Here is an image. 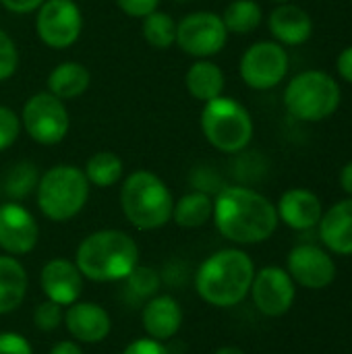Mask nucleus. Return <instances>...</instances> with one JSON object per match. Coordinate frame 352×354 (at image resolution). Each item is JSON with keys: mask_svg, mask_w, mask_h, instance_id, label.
I'll return each instance as SVG.
<instances>
[{"mask_svg": "<svg viewBox=\"0 0 352 354\" xmlns=\"http://www.w3.org/2000/svg\"><path fill=\"white\" fill-rule=\"evenodd\" d=\"M212 220L218 232L237 245L268 241L278 228L276 205L261 193L243 187H222L214 197Z\"/></svg>", "mask_w": 352, "mask_h": 354, "instance_id": "obj_1", "label": "nucleus"}, {"mask_svg": "<svg viewBox=\"0 0 352 354\" xmlns=\"http://www.w3.org/2000/svg\"><path fill=\"white\" fill-rule=\"evenodd\" d=\"M75 266L85 280L100 284L120 282L139 266V247L122 230H98L79 243Z\"/></svg>", "mask_w": 352, "mask_h": 354, "instance_id": "obj_2", "label": "nucleus"}, {"mask_svg": "<svg viewBox=\"0 0 352 354\" xmlns=\"http://www.w3.org/2000/svg\"><path fill=\"white\" fill-rule=\"evenodd\" d=\"M255 276L253 259L241 249L212 253L195 274L197 295L212 307L228 309L245 301Z\"/></svg>", "mask_w": 352, "mask_h": 354, "instance_id": "obj_3", "label": "nucleus"}, {"mask_svg": "<svg viewBox=\"0 0 352 354\" xmlns=\"http://www.w3.org/2000/svg\"><path fill=\"white\" fill-rule=\"evenodd\" d=\"M120 207L137 230L164 228L172 220L174 197L168 185L149 170H135L120 187Z\"/></svg>", "mask_w": 352, "mask_h": 354, "instance_id": "obj_4", "label": "nucleus"}, {"mask_svg": "<svg viewBox=\"0 0 352 354\" xmlns=\"http://www.w3.org/2000/svg\"><path fill=\"white\" fill-rule=\"evenodd\" d=\"M89 180L79 166L58 164L39 176L35 201L52 222H68L83 212L89 199Z\"/></svg>", "mask_w": 352, "mask_h": 354, "instance_id": "obj_5", "label": "nucleus"}, {"mask_svg": "<svg viewBox=\"0 0 352 354\" xmlns=\"http://www.w3.org/2000/svg\"><path fill=\"white\" fill-rule=\"evenodd\" d=\"M340 102L342 91L338 81L317 68L295 75L284 89V106L301 122H322L334 116Z\"/></svg>", "mask_w": 352, "mask_h": 354, "instance_id": "obj_6", "label": "nucleus"}, {"mask_svg": "<svg viewBox=\"0 0 352 354\" xmlns=\"http://www.w3.org/2000/svg\"><path fill=\"white\" fill-rule=\"evenodd\" d=\"M201 131L212 147L222 153H239L253 139V118L234 97L220 95L203 104Z\"/></svg>", "mask_w": 352, "mask_h": 354, "instance_id": "obj_7", "label": "nucleus"}, {"mask_svg": "<svg viewBox=\"0 0 352 354\" xmlns=\"http://www.w3.org/2000/svg\"><path fill=\"white\" fill-rule=\"evenodd\" d=\"M21 127L39 145L60 143L71 129V116L62 100L50 91L31 95L21 112Z\"/></svg>", "mask_w": 352, "mask_h": 354, "instance_id": "obj_8", "label": "nucleus"}, {"mask_svg": "<svg viewBox=\"0 0 352 354\" xmlns=\"http://www.w3.org/2000/svg\"><path fill=\"white\" fill-rule=\"evenodd\" d=\"M290 56L278 41H255L241 56L239 73L247 87L268 91L278 87L288 75Z\"/></svg>", "mask_w": 352, "mask_h": 354, "instance_id": "obj_9", "label": "nucleus"}, {"mask_svg": "<svg viewBox=\"0 0 352 354\" xmlns=\"http://www.w3.org/2000/svg\"><path fill=\"white\" fill-rule=\"evenodd\" d=\"M228 31L218 12L195 10L176 23V46L193 58H212L224 50Z\"/></svg>", "mask_w": 352, "mask_h": 354, "instance_id": "obj_10", "label": "nucleus"}, {"mask_svg": "<svg viewBox=\"0 0 352 354\" xmlns=\"http://www.w3.org/2000/svg\"><path fill=\"white\" fill-rule=\"evenodd\" d=\"M35 31L48 48H71L83 31L81 8L73 0H46L37 8Z\"/></svg>", "mask_w": 352, "mask_h": 354, "instance_id": "obj_11", "label": "nucleus"}, {"mask_svg": "<svg viewBox=\"0 0 352 354\" xmlns=\"http://www.w3.org/2000/svg\"><path fill=\"white\" fill-rule=\"evenodd\" d=\"M249 292L257 311L268 317H280L288 313L297 297L290 274L276 266H268L255 272Z\"/></svg>", "mask_w": 352, "mask_h": 354, "instance_id": "obj_12", "label": "nucleus"}, {"mask_svg": "<svg viewBox=\"0 0 352 354\" xmlns=\"http://www.w3.org/2000/svg\"><path fill=\"white\" fill-rule=\"evenodd\" d=\"M39 226L33 214L19 201L0 203V249L6 255L19 257L35 249Z\"/></svg>", "mask_w": 352, "mask_h": 354, "instance_id": "obj_13", "label": "nucleus"}, {"mask_svg": "<svg viewBox=\"0 0 352 354\" xmlns=\"http://www.w3.org/2000/svg\"><path fill=\"white\" fill-rule=\"evenodd\" d=\"M288 274L293 282L309 288L322 290L330 286L336 278V263L334 259L315 245H299L288 253L286 259Z\"/></svg>", "mask_w": 352, "mask_h": 354, "instance_id": "obj_14", "label": "nucleus"}, {"mask_svg": "<svg viewBox=\"0 0 352 354\" xmlns=\"http://www.w3.org/2000/svg\"><path fill=\"white\" fill-rule=\"evenodd\" d=\"M64 328L79 344H100L110 336V313L91 301H77L64 311Z\"/></svg>", "mask_w": 352, "mask_h": 354, "instance_id": "obj_15", "label": "nucleus"}, {"mask_svg": "<svg viewBox=\"0 0 352 354\" xmlns=\"http://www.w3.org/2000/svg\"><path fill=\"white\" fill-rule=\"evenodd\" d=\"M83 276L75 261L64 257L50 259L39 272V286L48 301H54L62 307H68L81 299L83 292Z\"/></svg>", "mask_w": 352, "mask_h": 354, "instance_id": "obj_16", "label": "nucleus"}, {"mask_svg": "<svg viewBox=\"0 0 352 354\" xmlns=\"http://www.w3.org/2000/svg\"><path fill=\"white\" fill-rule=\"evenodd\" d=\"M185 322V313L180 303L172 295H156L145 301L141 311V324L149 338L154 340H170L174 338Z\"/></svg>", "mask_w": 352, "mask_h": 354, "instance_id": "obj_17", "label": "nucleus"}, {"mask_svg": "<svg viewBox=\"0 0 352 354\" xmlns=\"http://www.w3.org/2000/svg\"><path fill=\"white\" fill-rule=\"evenodd\" d=\"M268 27H270L274 41L282 44V46H301L313 33L311 15L303 6H297L290 2L278 4L270 12Z\"/></svg>", "mask_w": 352, "mask_h": 354, "instance_id": "obj_18", "label": "nucleus"}, {"mask_svg": "<svg viewBox=\"0 0 352 354\" xmlns=\"http://www.w3.org/2000/svg\"><path fill=\"white\" fill-rule=\"evenodd\" d=\"M278 220L293 230H311L324 216L319 197L309 189H288L278 201Z\"/></svg>", "mask_w": 352, "mask_h": 354, "instance_id": "obj_19", "label": "nucleus"}, {"mask_svg": "<svg viewBox=\"0 0 352 354\" xmlns=\"http://www.w3.org/2000/svg\"><path fill=\"white\" fill-rule=\"evenodd\" d=\"M322 243L338 255H352V197L334 203L319 220Z\"/></svg>", "mask_w": 352, "mask_h": 354, "instance_id": "obj_20", "label": "nucleus"}, {"mask_svg": "<svg viewBox=\"0 0 352 354\" xmlns=\"http://www.w3.org/2000/svg\"><path fill=\"white\" fill-rule=\"evenodd\" d=\"M29 288L27 270L23 263L2 253L0 255V315H8L21 307Z\"/></svg>", "mask_w": 352, "mask_h": 354, "instance_id": "obj_21", "label": "nucleus"}, {"mask_svg": "<svg viewBox=\"0 0 352 354\" xmlns=\"http://www.w3.org/2000/svg\"><path fill=\"white\" fill-rule=\"evenodd\" d=\"M185 85L195 100L205 104L224 95L226 77L224 71L210 58H197L185 75Z\"/></svg>", "mask_w": 352, "mask_h": 354, "instance_id": "obj_22", "label": "nucleus"}, {"mask_svg": "<svg viewBox=\"0 0 352 354\" xmlns=\"http://www.w3.org/2000/svg\"><path fill=\"white\" fill-rule=\"evenodd\" d=\"M91 83V75L85 64L77 60H64L56 64L48 75V91L58 100H77L81 97Z\"/></svg>", "mask_w": 352, "mask_h": 354, "instance_id": "obj_23", "label": "nucleus"}, {"mask_svg": "<svg viewBox=\"0 0 352 354\" xmlns=\"http://www.w3.org/2000/svg\"><path fill=\"white\" fill-rule=\"evenodd\" d=\"M214 214V199L210 193L203 191H191L183 195L178 201H174L172 207V220L180 228H201L212 220Z\"/></svg>", "mask_w": 352, "mask_h": 354, "instance_id": "obj_24", "label": "nucleus"}, {"mask_svg": "<svg viewBox=\"0 0 352 354\" xmlns=\"http://www.w3.org/2000/svg\"><path fill=\"white\" fill-rule=\"evenodd\" d=\"M122 170H124V166H122L120 156L110 149H102V151H95L87 160L83 172H85L89 185L100 187V189H110L116 183H120Z\"/></svg>", "mask_w": 352, "mask_h": 354, "instance_id": "obj_25", "label": "nucleus"}, {"mask_svg": "<svg viewBox=\"0 0 352 354\" xmlns=\"http://www.w3.org/2000/svg\"><path fill=\"white\" fill-rule=\"evenodd\" d=\"M220 17L228 33L247 35L261 25L263 10L255 0H232Z\"/></svg>", "mask_w": 352, "mask_h": 354, "instance_id": "obj_26", "label": "nucleus"}, {"mask_svg": "<svg viewBox=\"0 0 352 354\" xmlns=\"http://www.w3.org/2000/svg\"><path fill=\"white\" fill-rule=\"evenodd\" d=\"M39 183V172L31 162H17L4 176L2 191L10 201L27 199L31 193H35Z\"/></svg>", "mask_w": 352, "mask_h": 354, "instance_id": "obj_27", "label": "nucleus"}, {"mask_svg": "<svg viewBox=\"0 0 352 354\" xmlns=\"http://www.w3.org/2000/svg\"><path fill=\"white\" fill-rule=\"evenodd\" d=\"M145 41L156 50H166L172 44H176V21L172 15L164 10H154L147 17H143L141 25Z\"/></svg>", "mask_w": 352, "mask_h": 354, "instance_id": "obj_28", "label": "nucleus"}, {"mask_svg": "<svg viewBox=\"0 0 352 354\" xmlns=\"http://www.w3.org/2000/svg\"><path fill=\"white\" fill-rule=\"evenodd\" d=\"M122 282L127 284V295L135 301H149L162 288V276L147 266H137Z\"/></svg>", "mask_w": 352, "mask_h": 354, "instance_id": "obj_29", "label": "nucleus"}, {"mask_svg": "<svg viewBox=\"0 0 352 354\" xmlns=\"http://www.w3.org/2000/svg\"><path fill=\"white\" fill-rule=\"evenodd\" d=\"M62 322H64V309L54 301L46 299L33 311V324L39 332H54L62 326Z\"/></svg>", "mask_w": 352, "mask_h": 354, "instance_id": "obj_30", "label": "nucleus"}, {"mask_svg": "<svg viewBox=\"0 0 352 354\" xmlns=\"http://www.w3.org/2000/svg\"><path fill=\"white\" fill-rule=\"evenodd\" d=\"M19 66V50L12 41V37L0 29V83L10 79L17 73Z\"/></svg>", "mask_w": 352, "mask_h": 354, "instance_id": "obj_31", "label": "nucleus"}, {"mask_svg": "<svg viewBox=\"0 0 352 354\" xmlns=\"http://www.w3.org/2000/svg\"><path fill=\"white\" fill-rule=\"evenodd\" d=\"M19 133H21L19 114L8 106H0V151L15 145V141L19 139Z\"/></svg>", "mask_w": 352, "mask_h": 354, "instance_id": "obj_32", "label": "nucleus"}, {"mask_svg": "<svg viewBox=\"0 0 352 354\" xmlns=\"http://www.w3.org/2000/svg\"><path fill=\"white\" fill-rule=\"evenodd\" d=\"M0 354H33L29 340L17 332H0Z\"/></svg>", "mask_w": 352, "mask_h": 354, "instance_id": "obj_33", "label": "nucleus"}, {"mask_svg": "<svg viewBox=\"0 0 352 354\" xmlns=\"http://www.w3.org/2000/svg\"><path fill=\"white\" fill-rule=\"evenodd\" d=\"M116 4L124 15L135 17V19H143L149 12L158 10L160 0H116Z\"/></svg>", "mask_w": 352, "mask_h": 354, "instance_id": "obj_34", "label": "nucleus"}, {"mask_svg": "<svg viewBox=\"0 0 352 354\" xmlns=\"http://www.w3.org/2000/svg\"><path fill=\"white\" fill-rule=\"evenodd\" d=\"M122 354H170V351L164 346V342L145 336V338H137V340L129 342Z\"/></svg>", "mask_w": 352, "mask_h": 354, "instance_id": "obj_35", "label": "nucleus"}, {"mask_svg": "<svg viewBox=\"0 0 352 354\" xmlns=\"http://www.w3.org/2000/svg\"><path fill=\"white\" fill-rule=\"evenodd\" d=\"M46 0H0V4L15 12V15H29V12H35Z\"/></svg>", "mask_w": 352, "mask_h": 354, "instance_id": "obj_36", "label": "nucleus"}, {"mask_svg": "<svg viewBox=\"0 0 352 354\" xmlns=\"http://www.w3.org/2000/svg\"><path fill=\"white\" fill-rule=\"evenodd\" d=\"M336 71H338V75H340L346 83H351L352 85V46H346V48L338 54V58H336Z\"/></svg>", "mask_w": 352, "mask_h": 354, "instance_id": "obj_37", "label": "nucleus"}, {"mask_svg": "<svg viewBox=\"0 0 352 354\" xmlns=\"http://www.w3.org/2000/svg\"><path fill=\"white\" fill-rule=\"evenodd\" d=\"M50 354H85L81 344L77 340H60L56 342L52 348H50Z\"/></svg>", "mask_w": 352, "mask_h": 354, "instance_id": "obj_38", "label": "nucleus"}, {"mask_svg": "<svg viewBox=\"0 0 352 354\" xmlns=\"http://www.w3.org/2000/svg\"><path fill=\"white\" fill-rule=\"evenodd\" d=\"M340 187L344 189L346 195L352 197V160L342 168V172H340Z\"/></svg>", "mask_w": 352, "mask_h": 354, "instance_id": "obj_39", "label": "nucleus"}, {"mask_svg": "<svg viewBox=\"0 0 352 354\" xmlns=\"http://www.w3.org/2000/svg\"><path fill=\"white\" fill-rule=\"evenodd\" d=\"M214 354H245L241 348H237V346H222V348H218Z\"/></svg>", "mask_w": 352, "mask_h": 354, "instance_id": "obj_40", "label": "nucleus"}, {"mask_svg": "<svg viewBox=\"0 0 352 354\" xmlns=\"http://www.w3.org/2000/svg\"><path fill=\"white\" fill-rule=\"evenodd\" d=\"M274 2H278V4H282V2H288V0H274Z\"/></svg>", "mask_w": 352, "mask_h": 354, "instance_id": "obj_41", "label": "nucleus"}, {"mask_svg": "<svg viewBox=\"0 0 352 354\" xmlns=\"http://www.w3.org/2000/svg\"><path fill=\"white\" fill-rule=\"evenodd\" d=\"M176 2H189V0H176Z\"/></svg>", "mask_w": 352, "mask_h": 354, "instance_id": "obj_42", "label": "nucleus"}, {"mask_svg": "<svg viewBox=\"0 0 352 354\" xmlns=\"http://www.w3.org/2000/svg\"><path fill=\"white\" fill-rule=\"evenodd\" d=\"M0 193H2V185H0Z\"/></svg>", "mask_w": 352, "mask_h": 354, "instance_id": "obj_43", "label": "nucleus"}]
</instances>
